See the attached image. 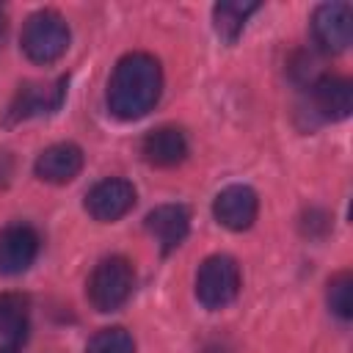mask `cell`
Instances as JSON below:
<instances>
[{
  "mask_svg": "<svg viewBox=\"0 0 353 353\" xmlns=\"http://www.w3.org/2000/svg\"><path fill=\"white\" fill-rule=\"evenodd\" d=\"M30 301L22 292H0V347L19 350L28 336Z\"/></svg>",
  "mask_w": 353,
  "mask_h": 353,
  "instance_id": "obj_14",
  "label": "cell"
},
{
  "mask_svg": "<svg viewBox=\"0 0 353 353\" xmlns=\"http://www.w3.org/2000/svg\"><path fill=\"white\" fill-rule=\"evenodd\" d=\"M39 256V234L28 223H8L0 229V273H25Z\"/></svg>",
  "mask_w": 353,
  "mask_h": 353,
  "instance_id": "obj_10",
  "label": "cell"
},
{
  "mask_svg": "<svg viewBox=\"0 0 353 353\" xmlns=\"http://www.w3.org/2000/svg\"><path fill=\"white\" fill-rule=\"evenodd\" d=\"M325 298H328V309L339 320H350L353 317V273L339 270L336 276H331Z\"/></svg>",
  "mask_w": 353,
  "mask_h": 353,
  "instance_id": "obj_16",
  "label": "cell"
},
{
  "mask_svg": "<svg viewBox=\"0 0 353 353\" xmlns=\"http://www.w3.org/2000/svg\"><path fill=\"white\" fill-rule=\"evenodd\" d=\"M135 188L130 179L121 176H108L102 182H97L88 193H85V212L99 221V223H113L119 218H124L132 207H135Z\"/></svg>",
  "mask_w": 353,
  "mask_h": 353,
  "instance_id": "obj_6",
  "label": "cell"
},
{
  "mask_svg": "<svg viewBox=\"0 0 353 353\" xmlns=\"http://www.w3.org/2000/svg\"><path fill=\"white\" fill-rule=\"evenodd\" d=\"M132 287H135L132 262L124 256H105L94 265L85 284V295L97 312H116L130 301Z\"/></svg>",
  "mask_w": 353,
  "mask_h": 353,
  "instance_id": "obj_3",
  "label": "cell"
},
{
  "mask_svg": "<svg viewBox=\"0 0 353 353\" xmlns=\"http://www.w3.org/2000/svg\"><path fill=\"white\" fill-rule=\"evenodd\" d=\"M212 215L221 226L232 232H245L259 215V196L251 185H226L212 201Z\"/></svg>",
  "mask_w": 353,
  "mask_h": 353,
  "instance_id": "obj_8",
  "label": "cell"
},
{
  "mask_svg": "<svg viewBox=\"0 0 353 353\" xmlns=\"http://www.w3.org/2000/svg\"><path fill=\"white\" fill-rule=\"evenodd\" d=\"M6 30H8V19H6V11H3V6H0V47H3V41H6Z\"/></svg>",
  "mask_w": 353,
  "mask_h": 353,
  "instance_id": "obj_19",
  "label": "cell"
},
{
  "mask_svg": "<svg viewBox=\"0 0 353 353\" xmlns=\"http://www.w3.org/2000/svg\"><path fill=\"white\" fill-rule=\"evenodd\" d=\"M240 292V265L229 254L207 256L196 270V298L204 309H223Z\"/></svg>",
  "mask_w": 353,
  "mask_h": 353,
  "instance_id": "obj_4",
  "label": "cell"
},
{
  "mask_svg": "<svg viewBox=\"0 0 353 353\" xmlns=\"http://www.w3.org/2000/svg\"><path fill=\"white\" fill-rule=\"evenodd\" d=\"M83 163H85L83 149L77 143H72V141H61V143L47 146L36 157L33 174L41 182H50V185H66L83 171Z\"/></svg>",
  "mask_w": 353,
  "mask_h": 353,
  "instance_id": "obj_11",
  "label": "cell"
},
{
  "mask_svg": "<svg viewBox=\"0 0 353 353\" xmlns=\"http://www.w3.org/2000/svg\"><path fill=\"white\" fill-rule=\"evenodd\" d=\"M146 232L160 243L163 254H171L190 232V210L185 204H160L146 215Z\"/></svg>",
  "mask_w": 353,
  "mask_h": 353,
  "instance_id": "obj_12",
  "label": "cell"
},
{
  "mask_svg": "<svg viewBox=\"0 0 353 353\" xmlns=\"http://www.w3.org/2000/svg\"><path fill=\"white\" fill-rule=\"evenodd\" d=\"M66 77L44 85V83H28L17 91V97L11 99L8 110H6V124H17V121H25V119H33V116H41V113H55L61 105H63V97H66Z\"/></svg>",
  "mask_w": 353,
  "mask_h": 353,
  "instance_id": "obj_9",
  "label": "cell"
},
{
  "mask_svg": "<svg viewBox=\"0 0 353 353\" xmlns=\"http://www.w3.org/2000/svg\"><path fill=\"white\" fill-rule=\"evenodd\" d=\"M312 113L323 121H342L353 110V83L339 74H323L309 83Z\"/></svg>",
  "mask_w": 353,
  "mask_h": 353,
  "instance_id": "obj_7",
  "label": "cell"
},
{
  "mask_svg": "<svg viewBox=\"0 0 353 353\" xmlns=\"http://www.w3.org/2000/svg\"><path fill=\"white\" fill-rule=\"evenodd\" d=\"M309 25H312L314 44L328 55H339L347 50L350 39H353V6L345 0L320 3L312 11Z\"/></svg>",
  "mask_w": 353,
  "mask_h": 353,
  "instance_id": "obj_5",
  "label": "cell"
},
{
  "mask_svg": "<svg viewBox=\"0 0 353 353\" xmlns=\"http://www.w3.org/2000/svg\"><path fill=\"white\" fill-rule=\"evenodd\" d=\"M85 353H135V339L127 328L121 325H110V328H99L88 345Z\"/></svg>",
  "mask_w": 353,
  "mask_h": 353,
  "instance_id": "obj_17",
  "label": "cell"
},
{
  "mask_svg": "<svg viewBox=\"0 0 353 353\" xmlns=\"http://www.w3.org/2000/svg\"><path fill=\"white\" fill-rule=\"evenodd\" d=\"M301 226H303V234H309V237H323V234L331 229V218H328V212H323V210H309V212H306V221H303Z\"/></svg>",
  "mask_w": 353,
  "mask_h": 353,
  "instance_id": "obj_18",
  "label": "cell"
},
{
  "mask_svg": "<svg viewBox=\"0 0 353 353\" xmlns=\"http://www.w3.org/2000/svg\"><path fill=\"white\" fill-rule=\"evenodd\" d=\"M163 91L160 61L149 52H127L113 66L108 80V110L121 121H135L146 116Z\"/></svg>",
  "mask_w": 353,
  "mask_h": 353,
  "instance_id": "obj_1",
  "label": "cell"
},
{
  "mask_svg": "<svg viewBox=\"0 0 353 353\" xmlns=\"http://www.w3.org/2000/svg\"><path fill=\"white\" fill-rule=\"evenodd\" d=\"M259 8V3L254 0H223L212 6V28L218 33V39H223L226 44H234L248 22V17Z\"/></svg>",
  "mask_w": 353,
  "mask_h": 353,
  "instance_id": "obj_15",
  "label": "cell"
},
{
  "mask_svg": "<svg viewBox=\"0 0 353 353\" xmlns=\"http://www.w3.org/2000/svg\"><path fill=\"white\" fill-rule=\"evenodd\" d=\"M69 39L72 33L66 19L52 8H41L25 19L19 47L33 63H55L69 50Z\"/></svg>",
  "mask_w": 353,
  "mask_h": 353,
  "instance_id": "obj_2",
  "label": "cell"
},
{
  "mask_svg": "<svg viewBox=\"0 0 353 353\" xmlns=\"http://www.w3.org/2000/svg\"><path fill=\"white\" fill-rule=\"evenodd\" d=\"M141 154L154 168H174L188 157V138L179 127H157L146 132L141 143Z\"/></svg>",
  "mask_w": 353,
  "mask_h": 353,
  "instance_id": "obj_13",
  "label": "cell"
}]
</instances>
